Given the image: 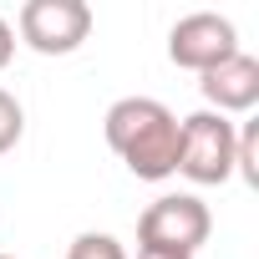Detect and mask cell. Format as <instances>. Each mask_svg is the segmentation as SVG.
I'll list each match as a JSON object with an SVG mask.
<instances>
[{
    "label": "cell",
    "mask_w": 259,
    "mask_h": 259,
    "mask_svg": "<svg viewBox=\"0 0 259 259\" xmlns=\"http://www.w3.org/2000/svg\"><path fill=\"white\" fill-rule=\"evenodd\" d=\"M234 153H239V127L219 112H193L178 122V173L188 183L219 188L234 178Z\"/></svg>",
    "instance_id": "obj_2"
},
{
    "label": "cell",
    "mask_w": 259,
    "mask_h": 259,
    "mask_svg": "<svg viewBox=\"0 0 259 259\" xmlns=\"http://www.w3.org/2000/svg\"><path fill=\"white\" fill-rule=\"evenodd\" d=\"M92 36L87 0H26L21 6V41L41 56H71Z\"/></svg>",
    "instance_id": "obj_4"
},
{
    "label": "cell",
    "mask_w": 259,
    "mask_h": 259,
    "mask_svg": "<svg viewBox=\"0 0 259 259\" xmlns=\"http://www.w3.org/2000/svg\"><path fill=\"white\" fill-rule=\"evenodd\" d=\"M229 56H239V31L229 16H213V11H193L183 16L173 31H168V61L183 66V71H213L224 66Z\"/></svg>",
    "instance_id": "obj_5"
},
{
    "label": "cell",
    "mask_w": 259,
    "mask_h": 259,
    "mask_svg": "<svg viewBox=\"0 0 259 259\" xmlns=\"http://www.w3.org/2000/svg\"><path fill=\"white\" fill-rule=\"evenodd\" d=\"M0 259H16V254H0Z\"/></svg>",
    "instance_id": "obj_12"
},
{
    "label": "cell",
    "mask_w": 259,
    "mask_h": 259,
    "mask_svg": "<svg viewBox=\"0 0 259 259\" xmlns=\"http://www.w3.org/2000/svg\"><path fill=\"white\" fill-rule=\"evenodd\" d=\"M213 234V213L193 193H163L143 208L138 219V249H163V254H198Z\"/></svg>",
    "instance_id": "obj_3"
},
{
    "label": "cell",
    "mask_w": 259,
    "mask_h": 259,
    "mask_svg": "<svg viewBox=\"0 0 259 259\" xmlns=\"http://www.w3.org/2000/svg\"><path fill=\"white\" fill-rule=\"evenodd\" d=\"M198 92H203L208 112H219V117L249 112V107L259 102V61L239 51V56H229L224 66L203 71V76H198Z\"/></svg>",
    "instance_id": "obj_6"
},
{
    "label": "cell",
    "mask_w": 259,
    "mask_h": 259,
    "mask_svg": "<svg viewBox=\"0 0 259 259\" xmlns=\"http://www.w3.org/2000/svg\"><path fill=\"white\" fill-rule=\"evenodd\" d=\"M254 148H259V122H244V127H239V153H234V178H244L249 188H259V163H254Z\"/></svg>",
    "instance_id": "obj_8"
},
{
    "label": "cell",
    "mask_w": 259,
    "mask_h": 259,
    "mask_svg": "<svg viewBox=\"0 0 259 259\" xmlns=\"http://www.w3.org/2000/svg\"><path fill=\"white\" fill-rule=\"evenodd\" d=\"M66 259H127V249H122L112 234H102V229H87V234H76V239H71Z\"/></svg>",
    "instance_id": "obj_7"
},
{
    "label": "cell",
    "mask_w": 259,
    "mask_h": 259,
    "mask_svg": "<svg viewBox=\"0 0 259 259\" xmlns=\"http://www.w3.org/2000/svg\"><path fill=\"white\" fill-rule=\"evenodd\" d=\"M11 56H16V31H11V21H0V71L11 66Z\"/></svg>",
    "instance_id": "obj_10"
},
{
    "label": "cell",
    "mask_w": 259,
    "mask_h": 259,
    "mask_svg": "<svg viewBox=\"0 0 259 259\" xmlns=\"http://www.w3.org/2000/svg\"><path fill=\"white\" fill-rule=\"evenodd\" d=\"M107 148L122 158V168L143 178V183H163L178 173V112L163 107L158 97H122L107 107L102 117Z\"/></svg>",
    "instance_id": "obj_1"
},
{
    "label": "cell",
    "mask_w": 259,
    "mask_h": 259,
    "mask_svg": "<svg viewBox=\"0 0 259 259\" xmlns=\"http://www.w3.org/2000/svg\"><path fill=\"white\" fill-rule=\"evenodd\" d=\"M138 259H188V254H163V249H138Z\"/></svg>",
    "instance_id": "obj_11"
},
{
    "label": "cell",
    "mask_w": 259,
    "mask_h": 259,
    "mask_svg": "<svg viewBox=\"0 0 259 259\" xmlns=\"http://www.w3.org/2000/svg\"><path fill=\"white\" fill-rule=\"evenodd\" d=\"M21 133H26V112H21V102L6 87H0V158L21 143Z\"/></svg>",
    "instance_id": "obj_9"
}]
</instances>
